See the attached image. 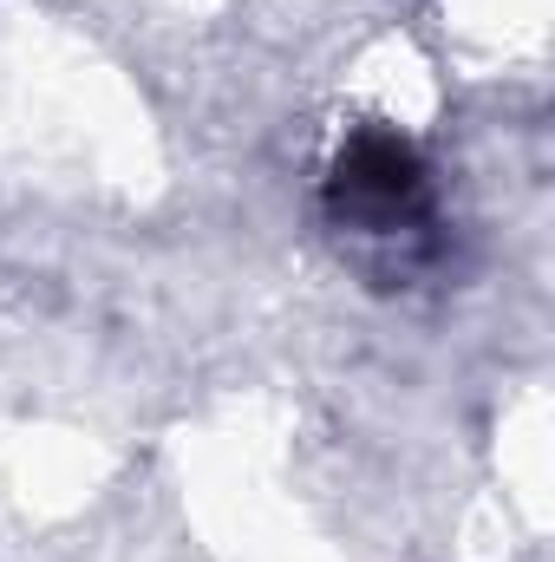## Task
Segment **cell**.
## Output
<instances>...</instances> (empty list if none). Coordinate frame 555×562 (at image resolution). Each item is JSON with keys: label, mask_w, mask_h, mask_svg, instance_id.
<instances>
[{"label": "cell", "mask_w": 555, "mask_h": 562, "mask_svg": "<svg viewBox=\"0 0 555 562\" xmlns=\"http://www.w3.org/2000/svg\"><path fill=\"white\" fill-rule=\"evenodd\" d=\"M327 210L340 229L360 236H412L431 223V170L418 157L412 138H399L393 125H360L353 138H340L327 164Z\"/></svg>", "instance_id": "obj_1"}]
</instances>
